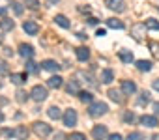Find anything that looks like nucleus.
Instances as JSON below:
<instances>
[{"label": "nucleus", "instance_id": "1", "mask_svg": "<svg viewBox=\"0 0 159 140\" xmlns=\"http://www.w3.org/2000/svg\"><path fill=\"white\" fill-rule=\"evenodd\" d=\"M107 110H109V107H107V103H103V101H94V103L88 107V114H90L92 118H99V116L107 114Z\"/></svg>", "mask_w": 159, "mask_h": 140}, {"label": "nucleus", "instance_id": "2", "mask_svg": "<svg viewBox=\"0 0 159 140\" xmlns=\"http://www.w3.org/2000/svg\"><path fill=\"white\" fill-rule=\"evenodd\" d=\"M30 97H32L34 101H38V103L45 101V99H47V88H45V86H41V84L34 86V88L30 90Z\"/></svg>", "mask_w": 159, "mask_h": 140}, {"label": "nucleus", "instance_id": "3", "mask_svg": "<svg viewBox=\"0 0 159 140\" xmlns=\"http://www.w3.org/2000/svg\"><path fill=\"white\" fill-rule=\"evenodd\" d=\"M32 129H34V133H36L38 136H41V138H45V136H49V134L52 133L51 125H47V123H43V121H36V123L32 125Z\"/></svg>", "mask_w": 159, "mask_h": 140}, {"label": "nucleus", "instance_id": "4", "mask_svg": "<svg viewBox=\"0 0 159 140\" xmlns=\"http://www.w3.org/2000/svg\"><path fill=\"white\" fill-rule=\"evenodd\" d=\"M144 32H146V23H137V24L131 26V36L137 41H142L144 39Z\"/></svg>", "mask_w": 159, "mask_h": 140}, {"label": "nucleus", "instance_id": "5", "mask_svg": "<svg viewBox=\"0 0 159 140\" xmlns=\"http://www.w3.org/2000/svg\"><path fill=\"white\" fill-rule=\"evenodd\" d=\"M62 120H64V125H67V127H73V125H77V110H73V108H67V110L64 112Z\"/></svg>", "mask_w": 159, "mask_h": 140}, {"label": "nucleus", "instance_id": "6", "mask_svg": "<svg viewBox=\"0 0 159 140\" xmlns=\"http://www.w3.org/2000/svg\"><path fill=\"white\" fill-rule=\"evenodd\" d=\"M23 30H25L28 36H36V34L39 32V26H38L34 21H25V23H23Z\"/></svg>", "mask_w": 159, "mask_h": 140}, {"label": "nucleus", "instance_id": "7", "mask_svg": "<svg viewBox=\"0 0 159 140\" xmlns=\"http://www.w3.org/2000/svg\"><path fill=\"white\" fill-rule=\"evenodd\" d=\"M124 95H125V94H124L122 90H114V88H111V90H109V97H111L114 103H118V105H122V103L125 101V97H124Z\"/></svg>", "mask_w": 159, "mask_h": 140}, {"label": "nucleus", "instance_id": "8", "mask_svg": "<svg viewBox=\"0 0 159 140\" xmlns=\"http://www.w3.org/2000/svg\"><path fill=\"white\" fill-rule=\"evenodd\" d=\"M28 134H30V131H28L25 125H17V127L13 129V136H15L17 140H26Z\"/></svg>", "mask_w": 159, "mask_h": 140}, {"label": "nucleus", "instance_id": "9", "mask_svg": "<svg viewBox=\"0 0 159 140\" xmlns=\"http://www.w3.org/2000/svg\"><path fill=\"white\" fill-rule=\"evenodd\" d=\"M92 136H94L96 140H105V138H107V127H105V125H96V127L92 129Z\"/></svg>", "mask_w": 159, "mask_h": 140}, {"label": "nucleus", "instance_id": "10", "mask_svg": "<svg viewBox=\"0 0 159 140\" xmlns=\"http://www.w3.org/2000/svg\"><path fill=\"white\" fill-rule=\"evenodd\" d=\"M19 54H21L23 58H28V60H30V58L34 56V47H32V45H26V43H21V45H19Z\"/></svg>", "mask_w": 159, "mask_h": 140}, {"label": "nucleus", "instance_id": "11", "mask_svg": "<svg viewBox=\"0 0 159 140\" xmlns=\"http://www.w3.org/2000/svg\"><path fill=\"white\" fill-rule=\"evenodd\" d=\"M122 92L125 95H133L137 92V84L133 81H122Z\"/></svg>", "mask_w": 159, "mask_h": 140}, {"label": "nucleus", "instance_id": "12", "mask_svg": "<svg viewBox=\"0 0 159 140\" xmlns=\"http://www.w3.org/2000/svg\"><path fill=\"white\" fill-rule=\"evenodd\" d=\"M105 6L112 11H124V0H105Z\"/></svg>", "mask_w": 159, "mask_h": 140}, {"label": "nucleus", "instance_id": "13", "mask_svg": "<svg viewBox=\"0 0 159 140\" xmlns=\"http://www.w3.org/2000/svg\"><path fill=\"white\" fill-rule=\"evenodd\" d=\"M75 56H77L79 62H86L90 58V50L86 47H79V49H75Z\"/></svg>", "mask_w": 159, "mask_h": 140}, {"label": "nucleus", "instance_id": "14", "mask_svg": "<svg viewBox=\"0 0 159 140\" xmlns=\"http://www.w3.org/2000/svg\"><path fill=\"white\" fill-rule=\"evenodd\" d=\"M140 123L146 125V127H157V118L155 116H150V114H144L140 118Z\"/></svg>", "mask_w": 159, "mask_h": 140}, {"label": "nucleus", "instance_id": "15", "mask_svg": "<svg viewBox=\"0 0 159 140\" xmlns=\"http://www.w3.org/2000/svg\"><path fill=\"white\" fill-rule=\"evenodd\" d=\"M118 58H120L124 63H131V62H133V54H131V50H127V49L118 50Z\"/></svg>", "mask_w": 159, "mask_h": 140}, {"label": "nucleus", "instance_id": "16", "mask_svg": "<svg viewBox=\"0 0 159 140\" xmlns=\"http://www.w3.org/2000/svg\"><path fill=\"white\" fill-rule=\"evenodd\" d=\"M112 81H114L112 69H103V71H101V82H103V84H111Z\"/></svg>", "mask_w": 159, "mask_h": 140}, {"label": "nucleus", "instance_id": "17", "mask_svg": "<svg viewBox=\"0 0 159 140\" xmlns=\"http://www.w3.org/2000/svg\"><path fill=\"white\" fill-rule=\"evenodd\" d=\"M41 67L45 69V71H58V69H60V65H58L54 60H45V62H41Z\"/></svg>", "mask_w": 159, "mask_h": 140}, {"label": "nucleus", "instance_id": "18", "mask_svg": "<svg viewBox=\"0 0 159 140\" xmlns=\"http://www.w3.org/2000/svg\"><path fill=\"white\" fill-rule=\"evenodd\" d=\"M64 84V79L60 77V75H54V77H51L49 81H47V86L49 88H60Z\"/></svg>", "mask_w": 159, "mask_h": 140}, {"label": "nucleus", "instance_id": "19", "mask_svg": "<svg viewBox=\"0 0 159 140\" xmlns=\"http://www.w3.org/2000/svg\"><path fill=\"white\" fill-rule=\"evenodd\" d=\"M66 92L71 94V95H75V94L79 95V94H81V90H79V82H77V81H69L67 86H66Z\"/></svg>", "mask_w": 159, "mask_h": 140}, {"label": "nucleus", "instance_id": "20", "mask_svg": "<svg viewBox=\"0 0 159 140\" xmlns=\"http://www.w3.org/2000/svg\"><path fill=\"white\" fill-rule=\"evenodd\" d=\"M54 23H56L58 26H62V28H66V30H67V28L71 26V23L67 21V17H66V15H56V17H54Z\"/></svg>", "mask_w": 159, "mask_h": 140}, {"label": "nucleus", "instance_id": "21", "mask_svg": "<svg viewBox=\"0 0 159 140\" xmlns=\"http://www.w3.org/2000/svg\"><path fill=\"white\" fill-rule=\"evenodd\" d=\"M26 79H28V73H21V75H19V73H11V82H13V84H17V86H19V84H23Z\"/></svg>", "mask_w": 159, "mask_h": 140}, {"label": "nucleus", "instance_id": "22", "mask_svg": "<svg viewBox=\"0 0 159 140\" xmlns=\"http://www.w3.org/2000/svg\"><path fill=\"white\" fill-rule=\"evenodd\" d=\"M13 26H15V23H13L11 19H8V17H4L2 21H0V28H2L4 32H10V30H13Z\"/></svg>", "mask_w": 159, "mask_h": 140}, {"label": "nucleus", "instance_id": "23", "mask_svg": "<svg viewBox=\"0 0 159 140\" xmlns=\"http://www.w3.org/2000/svg\"><path fill=\"white\" fill-rule=\"evenodd\" d=\"M107 26L109 28H114V30H124V23L122 21H118V19H107Z\"/></svg>", "mask_w": 159, "mask_h": 140}, {"label": "nucleus", "instance_id": "24", "mask_svg": "<svg viewBox=\"0 0 159 140\" xmlns=\"http://www.w3.org/2000/svg\"><path fill=\"white\" fill-rule=\"evenodd\" d=\"M137 69H139V71H150V69H152V62L150 60H139L137 62Z\"/></svg>", "mask_w": 159, "mask_h": 140}, {"label": "nucleus", "instance_id": "25", "mask_svg": "<svg viewBox=\"0 0 159 140\" xmlns=\"http://www.w3.org/2000/svg\"><path fill=\"white\" fill-rule=\"evenodd\" d=\"M47 114H49L51 120H60V118H62V112H60L58 107H51V108L47 110Z\"/></svg>", "mask_w": 159, "mask_h": 140}, {"label": "nucleus", "instance_id": "26", "mask_svg": "<svg viewBox=\"0 0 159 140\" xmlns=\"http://www.w3.org/2000/svg\"><path fill=\"white\" fill-rule=\"evenodd\" d=\"M79 99H81L83 103H88V105L94 103V95L90 92H81V94H79Z\"/></svg>", "mask_w": 159, "mask_h": 140}, {"label": "nucleus", "instance_id": "27", "mask_svg": "<svg viewBox=\"0 0 159 140\" xmlns=\"http://www.w3.org/2000/svg\"><path fill=\"white\" fill-rule=\"evenodd\" d=\"M10 6H11V10L15 11V15H23V11H25L23 4H19V2H15V0H11V2H10Z\"/></svg>", "mask_w": 159, "mask_h": 140}, {"label": "nucleus", "instance_id": "28", "mask_svg": "<svg viewBox=\"0 0 159 140\" xmlns=\"http://www.w3.org/2000/svg\"><path fill=\"white\" fill-rule=\"evenodd\" d=\"M148 101H150V94H148V92H142L140 97H139V101H137V105H139V107H144Z\"/></svg>", "mask_w": 159, "mask_h": 140}, {"label": "nucleus", "instance_id": "29", "mask_svg": "<svg viewBox=\"0 0 159 140\" xmlns=\"http://www.w3.org/2000/svg\"><path fill=\"white\" fill-rule=\"evenodd\" d=\"M150 50H152L153 58L159 60V43H157V41H150Z\"/></svg>", "mask_w": 159, "mask_h": 140}, {"label": "nucleus", "instance_id": "30", "mask_svg": "<svg viewBox=\"0 0 159 140\" xmlns=\"http://www.w3.org/2000/svg\"><path fill=\"white\" fill-rule=\"evenodd\" d=\"M146 28H148V30H159V21L148 19V21H146Z\"/></svg>", "mask_w": 159, "mask_h": 140}, {"label": "nucleus", "instance_id": "31", "mask_svg": "<svg viewBox=\"0 0 159 140\" xmlns=\"http://www.w3.org/2000/svg\"><path fill=\"white\" fill-rule=\"evenodd\" d=\"M26 73H38V63H34L32 60L26 62Z\"/></svg>", "mask_w": 159, "mask_h": 140}, {"label": "nucleus", "instance_id": "32", "mask_svg": "<svg viewBox=\"0 0 159 140\" xmlns=\"http://www.w3.org/2000/svg\"><path fill=\"white\" fill-rule=\"evenodd\" d=\"M15 95H17V97H15V99H17V101H19V103H25V101H26V99H28V94H26V92H25V90H17V94H15Z\"/></svg>", "mask_w": 159, "mask_h": 140}, {"label": "nucleus", "instance_id": "33", "mask_svg": "<svg viewBox=\"0 0 159 140\" xmlns=\"http://www.w3.org/2000/svg\"><path fill=\"white\" fill-rule=\"evenodd\" d=\"M10 73V67H8V63L4 62V60H0V75H8Z\"/></svg>", "mask_w": 159, "mask_h": 140}, {"label": "nucleus", "instance_id": "34", "mask_svg": "<svg viewBox=\"0 0 159 140\" xmlns=\"http://www.w3.org/2000/svg\"><path fill=\"white\" fill-rule=\"evenodd\" d=\"M25 6H28L30 10H38L39 2H38V0H25Z\"/></svg>", "mask_w": 159, "mask_h": 140}, {"label": "nucleus", "instance_id": "35", "mask_svg": "<svg viewBox=\"0 0 159 140\" xmlns=\"http://www.w3.org/2000/svg\"><path fill=\"white\" fill-rule=\"evenodd\" d=\"M135 120H137V118H135L133 112H125V114H124V121H125V123H133Z\"/></svg>", "mask_w": 159, "mask_h": 140}, {"label": "nucleus", "instance_id": "36", "mask_svg": "<svg viewBox=\"0 0 159 140\" xmlns=\"http://www.w3.org/2000/svg\"><path fill=\"white\" fill-rule=\"evenodd\" d=\"M127 140H144V136H142V133H129Z\"/></svg>", "mask_w": 159, "mask_h": 140}, {"label": "nucleus", "instance_id": "37", "mask_svg": "<svg viewBox=\"0 0 159 140\" xmlns=\"http://www.w3.org/2000/svg\"><path fill=\"white\" fill-rule=\"evenodd\" d=\"M69 140H86V136H84L83 133H73V134L69 136Z\"/></svg>", "mask_w": 159, "mask_h": 140}, {"label": "nucleus", "instance_id": "38", "mask_svg": "<svg viewBox=\"0 0 159 140\" xmlns=\"http://www.w3.org/2000/svg\"><path fill=\"white\" fill-rule=\"evenodd\" d=\"M96 36H99V37H103V36H107V30H105V28H99V30L96 32Z\"/></svg>", "mask_w": 159, "mask_h": 140}, {"label": "nucleus", "instance_id": "39", "mask_svg": "<svg viewBox=\"0 0 159 140\" xmlns=\"http://www.w3.org/2000/svg\"><path fill=\"white\" fill-rule=\"evenodd\" d=\"M109 140H122V134L114 133V134H111V136H109Z\"/></svg>", "mask_w": 159, "mask_h": 140}, {"label": "nucleus", "instance_id": "40", "mask_svg": "<svg viewBox=\"0 0 159 140\" xmlns=\"http://www.w3.org/2000/svg\"><path fill=\"white\" fill-rule=\"evenodd\" d=\"M153 112L155 116H159V103H153Z\"/></svg>", "mask_w": 159, "mask_h": 140}, {"label": "nucleus", "instance_id": "41", "mask_svg": "<svg viewBox=\"0 0 159 140\" xmlns=\"http://www.w3.org/2000/svg\"><path fill=\"white\" fill-rule=\"evenodd\" d=\"M54 140H64V134H62V133H56V134H54Z\"/></svg>", "mask_w": 159, "mask_h": 140}, {"label": "nucleus", "instance_id": "42", "mask_svg": "<svg viewBox=\"0 0 159 140\" xmlns=\"http://www.w3.org/2000/svg\"><path fill=\"white\" fill-rule=\"evenodd\" d=\"M153 90H157V92H159V79H155V81H153Z\"/></svg>", "mask_w": 159, "mask_h": 140}, {"label": "nucleus", "instance_id": "43", "mask_svg": "<svg viewBox=\"0 0 159 140\" xmlns=\"http://www.w3.org/2000/svg\"><path fill=\"white\" fill-rule=\"evenodd\" d=\"M58 2H60V0H47L49 6H54V4H58Z\"/></svg>", "mask_w": 159, "mask_h": 140}, {"label": "nucleus", "instance_id": "44", "mask_svg": "<svg viewBox=\"0 0 159 140\" xmlns=\"http://www.w3.org/2000/svg\"><path fill=\"white\" fill-rule=\"evenodd\" d=\"M4 54H6V56H11V54H13V50H11V49H4Z\"/></svg>", "mask_w": 159, "mask_h": 140}, {"label": "nucleus", "instance_id": "45", "mask_svg": "<svg viewBox=\"0 0 159 140\" xmlns=\"http://www.w3.org/2000/svg\"><path fill=\"white\" fill-rule=\"evenodd\" d=\"M77 37H79V39H86V36H84L83 32H79V34H77Z\"/></svg>", "mask_w": 159, "mask_h": 140}, {"label": "nucleus", "instance_id": "46", "mask_svg": "<svg viewBox=\"0 0 159 140\" xmlns=\"http://www.w3.org/2000/svg\"><path fill=\"white\" fill-rule=\"evenodd\" d=\"M6 13H8V10H6V8H0V15H2V17H4Z\"/></svg>", "mask_w": 159, "mask_h": 140}, {"label": "nucleus", "instance_id": "47", "mask_svg": "<svg viewBox=\"0 0 159 140\" xmlns=\"http://www.w3.org/2000/svg\"><path fill=\"white\" fill-rule=\"evenodd\" d=\"M88 23H90V24H98V19H94V17H92V19H88Z\"/></svg>", "mask_w": 159, "mask_h": 140}, {"label": "nucleus", "instance_id": "48", "mask_svg": "<svg viewBox=\"0 0 159 140\" xmlns=\"http://www.w3.org/2000/svg\"><path fill=\"white\" fill-rule=\"evenodd\" d=\"M2 121H4V114H2V112H0V123H2Z\"/></svg>", "mask_w": 159, "mask_h": 140}, {"label": "nucleus", "instance_id": "49", "mask_svg": "<svg viewBox=\"0 0 159 140\" xmlns=\"http://www.w3.org/2000/svg\"><path fill=\"white\" fill-rule=\"evenodd\" d=\"M0 88H2V81H0Z\"/></svg>", "mask_w": 159, "mask_h": 140}]
</instances>
